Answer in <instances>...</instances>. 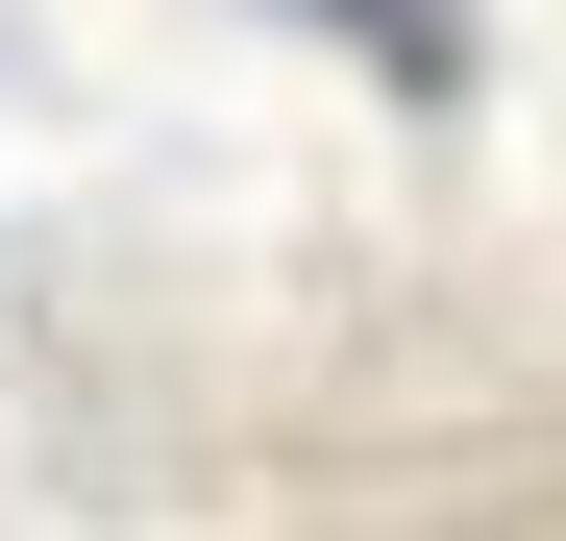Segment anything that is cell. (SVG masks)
Listing matches in <instances>:
<instances>
[{"label":"cell","instance_id":"obj_1","mask_svg":"<svg viewBox=\"0 0 566 541\" xmlns=\"http://www.w3.org/2000/svg\"><path fill=\"white\" fill-rule=\"evenodd\" d=\"M271 25H321V50H369L395 99H468V25H443V0H271Z\"/></svg>","mask_w":566,"mask_h":541}]
</instances>
